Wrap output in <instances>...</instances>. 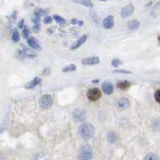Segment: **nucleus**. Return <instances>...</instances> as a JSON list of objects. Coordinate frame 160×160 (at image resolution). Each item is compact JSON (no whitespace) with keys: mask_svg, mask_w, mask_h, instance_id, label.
Returning a JSON list of instances; mask_svg holds the SVG:
<instances>
[{"mask_svg":"<svg viewBox=\"0 0 160 160\" xmlns=\"http://www.w3.org/2000/svg\"><path fill=\"white\" fill-rule=\"evenodd\" d=\"M78 135L85 141L90 140L94 137L95 134V129L94 126L89 122H84L79 126L78 130Z\"/></svg>","mask_w":160,"mask_h":160,"instance_id":"nucleus-1","label":"nucleus"},{"mask_svg":"<svg viewBox=\"0 0 160 160\" xmlns=\"http://www.w3.org/2000/svg\"><path fill=\"white\" fill-rule=\"evenodd\" d=\"M93 152L89 145H84L80 148L78 152V160H91Z\"/></svg>","mask_w":160,"mask_h":160,"instance_id":"nucleus-2","label":"nucleus"},{"mask_svg":"<svg viewBox=\"0 0 160 160\" xmlns=\"http://www.w3.org/2000/svg\"><path fill=\"white\" fill-rule=\"evenodd\" d=\"M54 102V98L50 94H44L38 99V105L42 109H49Z\"/></svg>","mask_w":160,"mask_h":160,"instance_id":"nucleus-3","label":"nucleus"},{"mask_svg":"<svg viewBox=\"0 0 160 160\" xmlns=\"http://www.w3.org/2000/svg\"><path fill=\"white\" fill-rule=\"evenodd\" d=\"M87 97L91 102H96L102 97V91L97 88H91L87 92Z\"/></svg>","mask_w":160,"mask_h":160,"instance_id":"nucleus-4","label":"nucleus"},{"mask_svg":"<svg viewBox=\"0 0 160 160\" xmlns=\"http://www.w3.org/2000/svg\"><path fill=\"white\" fill-rule=\"evenodd\" d=\"M72 116L75 122H83L87 117V111L82 108H78L73 111Z\"/></svg>","mask_w":160,"mask_h":160,"instance_id":"nucleus-5","label":"nucleus"},{"mask_svg":"<svg viewBox=\"0 0 160 160\" xmlns=\"http://www.w3.org/2000/svg\"><path fill=\"white\" fill-rule=\"evenodd\" d=\"M134 10H135V7H134L133 4H129V5L125 6V7L122 8V9L121 10V12H120L121 16L123 18H128V17L131 16L133 14V12H134Z\"/></svg>","mask_w":160,"mask_h":160,"instance_id":"nucleus-6","label":"nucleus"},{"mask_svg":"<svg viewBox=\"0 0 160 160\" xmlns=\"http://www.w3.org/2000/svg\"><path fill=\"white\" fill-rule=\"evenodd\" d=\"M100 62V59L97 56H91L88 57V58H85L82 59V63L86 66H93L97 65Z\"/></svg>","mask_w":160,"mask_h":160,"instance_id":"nucleus-7","label":"nucleus"},{"mask_svg":"<svg viewBox=\"0 0 160 160\" xmlns=\"http://www.w3.org/2000/svg\"><path fill=\"white\" fill-rule=\"evenodd\" d=\"M102 91L105 93L106 95H111L114 92V86L111 82H104L102 84Z\"/></svg>","mask_w":160,"mask_h":160,"instance_id":"nucleus-8","label":"nucleus"},{"mask_svg":"<svg viewBox=\"0 0 160 160\" xmlns=\"http://www.w3.org/2000/svg\"><path fill=\"white\" fill-rule=\"evenodd\" d=\"M27 42H28V44L32 48V49L36 50V51H40V50H41L40 44L38 43V42L37 41L36 38H35V37H29V38L27 39Z\"/></svg>","mask_w":160,"mask_h":160,"instance_id":"nucleus-9","label":"nucleus"},{"mask_svg":"<svg viewBox=\"0 0 160 160\" xmlns=\"http://www.w3.org/2000/svg\"><path fill=\"white\" fill-rule=\"evenodd\" d=\"M114 23H115V21H114V17L112 15L106 17L102 21V26L106 29H111L114 27Z\"/></svg>","mask_w":160,"mask_h":160,"instance_id":"nucleus-10","label":"nucleus"},{"mask_svg":"<svg viewBox=\"0 0 160 160\" xmlns=\"http://www.w3.org/2000/svg\"><path fill=\"white\" fill-rule=\"evenodd\" d=\"M131 86V82L128 80H122V81H118L116 84V87L120 89L121 91H127L129 89L130 87Z\"/></svg>","mask_w":160,"mask_h":160,"instance_id":"nucleus-11","label":"nucleus"},{"mask_svg":"<svg viewBox=\"0 0 160 160\" xmlns=\"http://www.w3.org/2000/svg\"><path fill=\"white\" fill-rule=\"evenodd\" d=\"M87 38H88V36H87L86 35H82V36H81L80 38H78V39L77 40L76 42H75L72 44V46L71 47V49L75 50L77 49V48H80V47H81L82 44H84V42L87 41Z\"/></svg>","mask_w":160,"mask_h":160,"instance_id":"nucleus-12","label":"nucleus"},{"mask_svg":"<svg viewBox=\"0 0 160 160\" xmlns=\"http://www.w3.org/2000/svg\"><path fill=\"white\" fill-rule=\"evenodd\" d=\"M117 105L119 108H129L131 103H130V100L128 98H125V97H122V98H120L117 101Z\"/></svg>","mask_w":160,"mask_h":160,"instance_id":"nucleus-13","label":"nucleus"},{"mask_svg":"<svg viewBox=\"0 0 160 160\" xmlns=\"http://www.w3.org/2000/svg\"><path fill=\"white\" fill-rule=\"evenodd\" d=\"M42 82V79L39 78V77H35L32 81L31 82H28V83L25 85V88L27 89H33V88H35L36 86H38L40 82Z\"/></svg>","mask_w":160,"mask_h":160,"instance_id":"nucleus-14","label":"nucleus"},{"mask_svg":"<svg viewBox=\"0 0 160 160\" xmlns=\"http://www.w3.org/2000/svg\"><path fill=\"white\" fill-rule=\"evenodd\" d=\"M139 21H138V20L136 19L131 20V21H129L128 23V28H129V30H131V31H136V30L139 28Z\"/></svg>","mask_w":160,"mask_h":160,"instance_id":"nucleus-15","label":"nucleus"},{"mask_svg":"<svg viewBox=\"0 0 160 160\" xmlns=\"http://www.w3.org/2000/svg\"><path fill=\"white\" fill-rule=\"evenodd\" d=\"M107 138H108V141L110 143H115V142L118 139V136H117L116 133L114 132V131H110L108 133V135H107Z\"/></svg>","mask_w":160,"mask_h":160,"instance_id":"nucleus-16","label":"nucleus"},{"mask_svg":"<svg viewBox=\"0 0 160 160\" xmlns=\"http://www.w3.org/2000/svg\"><path fill=\"white\" fill-rule=\"evenodd\" d=\"M53 18L55 20V22H57L58 24H59L60 26L64 25L66 23V19L63 18L62 17L59 16V15H53Z\"/></svg>","mask_w":160,"mask_h":160,"instance_id":"nucleus-17","label":"nucleus"},{"mask_svg":"<svg viewBox=\"0 0 160 160\" xmlns=\"http://www.w3.org/2000/svg\"><path fill=\"white\" fill-rule=\"evenodd\" d=\"M11 38H12V41L14 42H18L20 40V35L19 33H18V30L15 29L12 32V36H11Z\"/></svg>","mask_w":160,"mask_h":160,"instance_id":"nucleus-18","label":"nucleus"},{"mask_svg":"<svg viewBox=\"0 0 160 160\" xmlns=\"http://www.w3.org/2000/svg\"><path fill=\"white\" fill-rule=\"evenodd\" d=\"M76 66L75 64H70V65L67 66L66 68H64L62 70V72H72V71H76Z\"/></svg>","mask_w":160,"mask_h":160,"instance_id":"nucleus-19","label":"nucleus"},{"mask_svg":"<svg viewBox=\"0 0 160 160\" xmlns=\"http://www.w3.org/2000/svg\"><path fill=\"white\" fill-rule=\"evenodd\" d=\"M144 160H159V158L155 153H149L146 155Z\"/></svg>","mask_w":160,"mask_h":160,"instance_id":"nucleus-20","label":"nucleus"},{"mask_svg":"<svg viewBox=\"0 0 160 160\" xmlns=\"http://www.w3.org/2000/svg\"><path fill=\"white\" fill-rule=\"evenodd\" d=\"M44 14H45V11H44V10L42 9V8H36L35 10H34V15H35V16H37V17L43 16Z\"/></svg>","mask_w":160,"mask_h":160,"instance_id":"nucleus-21","label":"nucleus"},{"mask_svg":"<svg viewBox=\"0 0 160 160\" xmlns=\"http://www.w3.org/2000/svg\"><path fill=\"white\" fill-rule=\"evenodd\" d=\"M75 2L76 3H79L81 5H83L85 7H88V8H92L93 7V2L89 0H83V1H75Z\"/></svg>","mask_w":160,"mask_h":160,"instance_id":"nucleus-22","label":"nucleus"},{"mask_svg":"<svg viewBox=\"0 0 160 160\" xmlns=\"http://www.w3.org/2000/svg\"><path fill=\"white\" fill-rule=\"evenodd\" d=\"M122 64V61L118 58H115L111 61V66L114 68H118L120 65Z\"/></svg>","mask_w":160,"mask_h":160,"instance_id":"nucleus-23","label":"nucleus"},{"mask_svg":"<svg viewBox=\"0 0 160 160\" xmlns=\"http://www.w3.org/2000/svg\"><path fill=\"white\" fill-rule=\"evenodd\" d=\"M71 23L73 25H78L79 27H82L83 25V22H82V20H78L76 18H72L71 19Z\"/></svg>","mask_w":160,"mask_h":160,"instance_id":"nucleus-24","label":"nucleus"},{"mask_svg":"<svg viewBox=\"0 0 160 160\" xmlns=\"http://www.w3.org/2000/svg\"><path fill=\"white\" fill-rule=\"evenodd\" d=\"M22 35L23 38H26V39H28L29 38V31H28V28L27 27H24V28L22 29Z\"/></svg>","mask_w":160,"mask_h":160,"instance_id":"nucleus-25","label":"nucleus"},{"mask_svg":"<svg viewBox=\"0 0 160 160\" xmlns=\"http://www.w3.org/2000/svg\"><path fill=\"white\" fill-rule=\"evenodd\" d=\"M31 22L34 23V25H40V17L34 16L31 18Z\"/></svg>","mask_w":160,"mask_h":160,"instance_id":"nucleus-26","label":"nucleus"},{"mask_svg":"<svg viewBox=\"0 0 160 160\" xmlns=\"http://www.w3.org/2000/svg\"><path fill=\"white\" fill-rule=\"evenodd\" d=\"M154 97H155V101H156L158 104H160V90H158L157 91H155Z\"/></svg>","mask_w":160,"mask_h":160,"instance_id":"nucleus-27","label":"nucleus"},{"mask_svg":"<svg viewBox=\"0 0 160 160\" xmlns=\"http://www.w3.org/2000/svg\"><path fill=\"white\" fill-rule=\"evenodd\" d=\"M114 72L115 73H119V74H126V75H128V74H131V71H128V70H115Z\"/></svg>","mask_w":160,"mask_h":160,"instance_id":"nucleus-28","label":"nucleus"},{"mask_svg":"<svg viewBox=\"0 0 160 160\" xmlns=\"http://www.w3.org/2000/svg\"><path fill=\"white\" fill-rule=\"evenodd\" d=\"M53 19H54V18H53V17L47 16V17H45V18H44L43 22H44V23H45V24L51 23V22H52V21H53Z\"/></svg>","mask_w":160,"mask_h":160,"instance_id":"nucleus-29","label":"nucleus"},{"mask_svg":"<svg viewBox=\"0 0 160 160\" xmlns=\"http://www.w3.org/2000/svg\"><path fill=\"white\" fill-rule=\"evenodd\" d=\"M18 28H20V29H23L24 28V19H21L18 21Z\"/></svg>","mask_w":160,"mask_h":160,"instance_id":"nucleus-30","label":"nucleus"},{"mask_svg":"<svg viewBox=\"0 0 160 160\" xmlns=\"http://www.w3.org/2000/svg\"><path fill=\"white\" fill-rule=\"evenodd\" d=\"M40 30V25H34L33 26L32 28V31H34V32H38Z\"/></svg>","mask_w":160,"mask_h":160,"instance_id":"nucleus-31","label":"nucleus"},{"mask_svg":"<svg viewBox=\"0 0 160 160\" xmlns=\"http://www.w3.org/2000/svg\"><path fill=\"white\" fill-rule=\"evenodd\" d=\"M51 73V70L48 69V68H46V69L43 70V74L44 75H48Z\"/></svg>","mask_w":160,"mask_h":160,"instance_id":"nucleus-32","label":"nucleus"},{"mask_svg":"<svg viewBox=\"0 0 160 160\" xmlns=\"http://www.w3.org/2000/svg\"><path fill=\"white\" fill-rule=\"evenodd\" d=\"M98 82H99V79H93L92 80L93 83H98Z\"/></svg>","mask_w":160,"mask_h":160,"instance_id":"nucleus-33","label":"nucleus"}]
</instances>
